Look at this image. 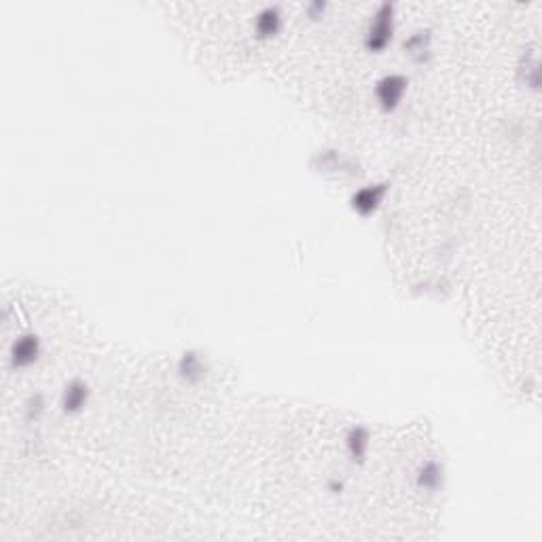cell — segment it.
<instances>
[{
	"label": "cell",
	"instance_id": "2",
	"mask_svg": "<svg viewBox=\"0 0 542 542\" xmlns=\"http://www.w3.org/2000/svg\"><path fill=\"white\" fill-rule=\"evenodd\" d=\"M356 202V206H358L360 210H371V208H375V202H377V197H375V193L373 191H362L358 197L354 199Z\"/></svg>",
	"mask_w": 542,
	"mask_h": 542
},
{
	"label": "cell",
	"instance_id": "1",
	"mask_svg": "<svg viewBox=\"0 0 542 542\" xmlns=\"http://www.w3.org/2000/svg\"><path fill=\"white\" fill-rule=\"evenodd\" d=\"M405 89V81L403 79H396V77H390L386 81H381L379 85V97L386 108H392L398 100H401V93Z\"/></svg>",
	"mask_w": 542,
	"mask_h": 542
},
{
	"label": "cell",
	"instance_id": "3",
	"mask_svg": "<svg viewBox=\"0 0 542 542\" xmlns=\"http://www.w3.org/2000/svg\"><path fill=\"white\" fill-rule=\"evenodd\" d=\"M83 396H85V390H79V392H77V390L72 388V390H70V398H72V401H70L68 405H70V407H77V405L81 403V398H83Z\"/></svg>",
	"mask_w": 542,
	"mask_h": 542
}]
</instances>
